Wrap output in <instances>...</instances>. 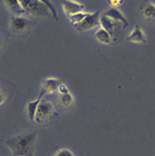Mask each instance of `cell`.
<instances>
[{
    "instance_id": "6da1fadb",
    "label": "cell",
    "mask_w": 155,
    "mask_h": 156,
    "mask_svg": "<svg viewBox=\"0 0 155 156\" xmlns=\"http://www.w3.org/2000/svg\"><path fill=\"white\" fill-rule=\"evenodd\" d=\"M36 139L37 133L20 134L7 139L6 145L12 151L14 156H34Z\"/></svg>"
},
{
    "instance_id": "7a4b0ae2",
    "label": "cell",
    "mask_w": 155,
    "mask_h": 156,
    "mask_svg": "<svg viewBox=\"0 0 155 156\" xmlns=\"http://www.w3.org/2000/svg\"><path fill=\"white\" fill-rule=\"evenodd\" d=\"M21 4L27 13L38 16H46L49 12L46 9V6L43 4V1H34V0H22Z\"/></svg>"
},
{
    "instance_id": "3957f363",
    "label": "cell",
    "mask_w": 155,
    "mask_h": 156,
    "mask_svg": "<svg viewBox=\"0 0 155 156\" xmlns=\"http://www.w3.org/2000/svg\"><path fill=\"white\" fill-rule=\"evenodd\" d=\"M54 109L52 103L49 101H40L38 106V110H37V115H36V121L38 124H43L44 122H46L49 117L52 116Z\"/></svg>"
},
{
    "instance_id": "277c9868",
    "label": "cell",
    "mask_w": 155,
    "mask_h": 156,
    "mask_svg": "<svg viewBox=\"0 0 155 156\" xmlns=\"http://www.w3.org/2000/svg\"><path fill=\"white\" fill-rule=\"evenodd\" d=\"M100 12H96L93 14H88L85 19L82 21V23L77 25L76 28L79 31H86V30H91L96 28L99 23H100Z\"/></svg>"
},
{
    "instance_id": "5b68a950",
    "label": "cell",
    "mask_w": 155,
    "mask_h": 156,
    "mask_svg": "<svg viewBox=\"0 0 155 156\" xmlns=\"http://www.w3.org/2000/svg\"><path fill=\"white\" fill-rule=\"evenodd\" d=\"M31 24H32V21L24 17V16H19V17L14 16L12 20V23H10V28H12V31L21 34V32H24L25 30L29 29V27Z\"/></svg>"
},
{
    "instance_id": "8992f818",
    "label": "cell",
    "mask_w": 155,
    "mask_h": 156,
    "mask_svg": "<svg viewBox=\"0 0 155 156\" xmlns=\"http://www.w3.org/2000/svg\"><path fill=\"white\" fill-rule=\"evenodd\" d=\"M62 7L64 13L68 15H74L77 14V13H82L85 6L83 4H79L77 1H73V0H67V1H63L62 2Z\"/></svg>"
},
{
    "instance_id": "52a82bcc",
    "label": "cell",
    "mask_w": 155,
    "mask_h": 156,
    "mask_svg": "<svg viewBox=\"0 0 155 156\" xmlns=\"http://www.w3.org/2000/svg\"><path fill=\"white\" fill-rule=\"evenodd\" d=\"M61 85V82L55 79V78H49L46 79L43 84V87L40 91V97H43L44 94H49V93H54L59 90V86Z\"/></svg>"
},
{
    "instance_id": "ba28073f",
    "label": "cell",
    "mask_w": 155,
    "mask_h": 156,
    "mask_svg": "<svg viewBox=\"0 0 155 156\" xmlns=\"http://www.w3.org/2000/svg\"><path fill=\"white\" fill-rule=\"evenodd\" d=\"M103 15L108 16L109 19H112L113 21L116 22V23H122L123 28H126V27L129 25V22H128V20L125 19V16L122 14L117 8H109V9L106 10V12L103 13Z\"/></svg>"
},
{
    "instance_id": "9c48e42d",
    "label": "cell",
    "mask_w": 155,
    "mask_h": 156,
    "mask_svg": "<svg viewBox=\"0 0 155 156\" xmlns=\"http://www.w3.org/2000/svg\"><path fill=\"white\" fill-rule=\"evenodd\" d=\"M126 39H128V41H131V43H139L140 44V43H145L146 41V36L140 27L136 25Z\"/></svg>"
},
{
    "instance_id": "30bf717a",
    "label": "cell",
    "mask_w": 155,
    "mask_h": 156,
    "mask_svg": "<svg viewBox=\"0 0 155 156\" xmlns=\"http://www.w3.org/2000/svg\"><path fill=\"white\" fill-rule=\"evenodd\" d=\"M5 4L7 5V7L9 8V10L16 16V17L23 16V15L27 14V12L24 10L23 6L21 4V1H19V0H6Z\"/></svg>"
},
{
    "instance_id": "8fae6325",
    "label": "cell",
    "mask_w": 155,
    "mask_h": 156,
    "mask_svg": "<svg viewBox=\"0 0 155 156\" xmlns=\"http://www.w3.org/2000/svg\"><path fill=\"white\" fill-rule=\"evenodd\" d=\"M141 16L147 21H155V4H146L140 9Z\"/></svg>"
},
{
    "instance_id": "7c38bea8",
    "label": "cell",
    "mask_w": 155,
    "mask_h": 156,
    "mask_svg": "<svg viewBox=\"0 0 155 156\" xmlns=\"http://www.w3.org/2000/svg\"><path fill=\"white\" fill-rule=\"evenodd\" d=\"M41 99H43V97L39 95L37 100L31 101V102H29L28 103V106H27V114H28V116H29V118L32 121V122L36 121V115H37L38 106H39V103H40V101H41Z\"/></svg>"
},
{
    "instance_id": "4fadbf2b",
    "label": "cell",
    "mask_w": 155,
    "mask_h": 156,
    "mask_svg": "<svg viewBox=\"0 0 155 156\" xmlns=\"http://www.w3.org/2000/svg\"><path fill=\"white\" fill-rule=\"evenodd\" d=\"M100 23H101V28L105 29L108 34L112 36L115 32V27H116V22H114L112 19H109L108 16L102 14V16L100 17Z\"/></svg>"
},
{
    "instance_id": "5bb4252c",
    "label": "cell",
    "mask_w": 155,
    "mask_h": 156,
    "mask_svg": "<svg viewBox=\"0 0 155 156\" xmlns=\"http://www.w3.org/2000/svg\"><path fill=\"white\" fill-rule=\"evenodd\" d=\"M96 38H97L98 41H100L102 44H109L110 41H112V36L107 32L105 29H102V28H99V29L96 31Z\"/></svg>"
},
{
    "instance_id": "9a60e30c",
    "label": "cell",
    "mask_w": 155,
    "mask_h": 156,
    "mask_svg": "<svg viewBox=\"0 0 155 156\" xmlns=\"http://www.w3.org/2000/svg\"><path fill=\"white\" fill-rule=\"evenodd\" d=\"M88 13H85V12H82V13H77V14H74V15H69L68 17L70 20V22H71V24H74L75 27H77L82 23V21L85 17H86Z\"/></svg>"
},
{
    "instance_id": "2e32d148",
    "label": "cell",
    "mask_w": 155,
    "mask_h": 156,
    "mask_svg": "<svg viewBox=\"0 0 155 156\" xmlns=\"http://www.w3.org/2000/svg\"><path fill=\"white\" fill-rule=\"evenodd\" d=\"M74 102V98L70 93H67V94H62L60 97V103L61 106H63L64 108H69Z\"/></svg>"
},
{
    "instance_id": "e0dca14e",
    "label": "cell",
    "mask_w": 155,
    "mask_h": 156,
    "mask_svg": "<svg viewBox=\"0 0 155 156\" xmlns=\"http://www.w3.org/2000/svg\"><path fill=\"white\" fill-rule=\"evenodd\" d=\"M54 156H75L69 149H60Z\"/></svg>"
},
{
    "instance_id": "ac0fdd59",
    "label": "cell",
    "mask_w": 155,
    "mask_h": 156,
    "mask_svg": "<svg viewBox=\"0 0 155 156\" xmlns=\"http://www.w3.org/2000/svg\"><path fill=\"white\" fill-rule=\"evenodd\" d=\"M59 92H60V94L62 95V94H67V93H70L69 92V88L67 87V85H64V84L61 83V85L59 86Z\"/></svg>"
},
{
    "instance_id": "d6986e66",
    "label": "cell",
    "mask_w": 155,
    "mask_h": 156,
    "mask_svg": "<svg viewBox=\"0 0 155 156\" xmlns=\"http://www.w3.org/2000/svg\"><path fill=\"white\" fill-rule=\"evenodd\" d=\"M107 4L110 6H114V7H116V6H120L121 4H123V1H121V0H120V1H117V0H108Z\"/></svg>"
},
{
    "instance_id": "ffe728a7",
    "label": "cell",
    "mask_w": 155,
    "mask_h": 156,
    "mask_svg": "<svg viewBox=\"0 0 155 156\" xmlns=\"http://www.w3.org/2000/svg\"><path fill=\"white\" fill-rule=\"evenodd\" d=\"M4 101H5V97H4L2 92L0 91V105H2V103H4Z\"/></svg>"
}]
</instances>
